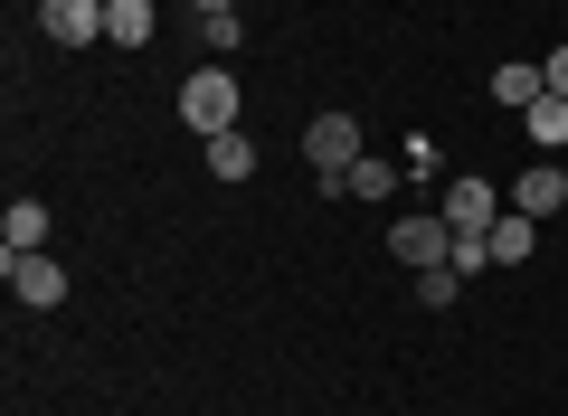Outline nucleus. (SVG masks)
I'll return each mask as SVG.
<instances>
[{
    "label": "nucleus",
    "mask_w": 568,
    "mask_h": 416,
    "mask_svg": "<svg viewBox=\"0 0 568 416\" xmlns=\"http://www.w3.org/2000/svg\"><path fill=\"white\" fill-rule=\"evenodd\" d=\"M0 275H10V294H20V303H39V313L67 294V265L48 256V246H29V256H0Z\"/></svg>",
    "instance_id": "obj_5"
},
{
    "label": "nucleus",
    "mask_w": 568,
    "mask_h": 416,
    "mask_svg": "<svg viewBox=\"0 0 568 416\" xmlns=\"http://www.w3.org/2000/svg\"><path fill=\"white\" fill-rule=\"evenodd\" d=\"M190 10H200V20H209V10H237V0H190Z\"/></svg>",
    "instance_id": "obj_18"
},
{
    "label": "nucleus",
    "mask_w": 568,
    "mask_h": 416,
    "mask_svg": "<svg viewBox=\"0 0 568 416\" xmlns=\"http://www.w3.org/2000/svg\"><path fill=\"white\" fill-rule=\"evenodd\" d=\"M549 95V67H530V58H511V67H493V104H511V114H530V104Z\"/></svg>",
    "instance_id": "obj_8"
},
{
    "label": "nucleus",
    "mask_w": 568,
    "mask_h": 416,
    "mask_svg": "<svg viewBox=\"0 0 568 416\" xmlns=\"http://www.w3.org/2000/svg\"><path fill=\"white\" fill-rule=\"evenodd\" d=\"M521 133L540 142V152H559V142H568V95H540V104L521 114Z\"/></svg>",
    "instance_id": "obj_13"
},
{
    "label": "nucleus",
    "mask_w": 568,
    "mask_h": 416,
    "mask_svg": "<svg viewBox=\"0 0 568 416\" xmlns=\"http://www.w3.org/2000/svg\"><path fill=\"white\" fill-rule=\"evenodd\" d=\"M209 171L219 180H256V142L246 133H209Z\"/></svg>",
    "instance_id": "obj_12"
},
{
    "label": "nucleus",
    "mask_w": 568,
    "mask_h": 416,
    "mask_svg": "<svg viewBox=\"0 0 568 416\" xmlns=\"http://www.w3.org/2000/svg\"><path fill=\"white\" fill-rule=\"evenodd\" d=\"M511 209H521V219H549V209H568V171H559V161H530V171L511 180Z\"/></svg>",
    "instance_id": "obj_7"
},
{
    "label": "nucleus",
    "mask_w": 568,
    "mask_h": 416,
    "mask_svg": "<svg viewBox=\"0 0 568 416\" xmlns=\"http://www.w3.org/2000/svg\"><path fill=\"white\" fill-rule=\"evenodd\" d=\"M530 237H540V219H521V209H503L484 246H493V265H521V256H530Z\"/></svg>",
    "instance_id": "obj_10"
},
{
    "label": "nucleus",
    "mask_w": 568,
    "mask_h": 416,
    "mask_svg": "<svg viewBox=\"0 0 568 416\" xmlns=\"http://www.w3.org/2000/svg\"><path fill=\"white\" fill-rule=\"evenodd\" d=\"M436 219H446L455 237H493V219H503V209H493V180H484V171L446 180V209H436Z\"/></svg>",
    "instance_id": "obj_3"
},
{
    "label": "nucleus",
    "mask_w": 568,
    "mask_h": 416,
    "mask_svg": "<svg viewBox=\"0 0 568 416\" xmlns=\"http://www.w3.org/2000/svg\"><path fill=\"white\" fill-rule=\"evenodd\" d=\"M39 29L58 48H95L104 39V0H39Z\"/></svg>",
    "instance_id": "obj_6"
},
{
    "label": "nucleus",
    "mask_w": 568,
    "mask_h": 416,
    "mask_svg": "<svg viewBox=\"0 0 568 416\" xmlns=\"http://www.w3.org/2000/svg\"><path fill=\"white\" fill-rule=\"evenodd\" d=\"M304 161L323 171V190H342L351 161H361V123H351V114H313L304 123Z\"/></svg>",
    "instance_id": "obj_2"
},
{
    "label": "nucleus",
    "mask_w": 568,
    "mask_h": 416,
    "mask_svg": "<svg viewBox=\"0 0 568 416\" xmlns=\"http://www.w3.org/2000/svg\"><path fill=\"white\" fill-rule=\"evenodd\" d=\"M342 190H351V199H388V190H398V171L361 152V161H351V180H342Z\"/></svg>",
    "instance_id": "obj_14"
},
{
    "label": "nucleus",
    "mask_w": 568,
    "mask_h": 416,
    "mask_svg": "<svg viewBox=\"0 0 568 416\" xmlns=\"http://www.w3.org/2000/svg\"><path fill=\"white\" fill-rule=\"evenodd\" d=\"M39 237H48V209L39 199H10V209H0V256H29Z\"/></svg>",
    "instance_id": "obj_9"
},
{
    "label": "nucleus",
    "mask_w": 568,
    "mask_h": 416,
    "mask_svg": "<svg viewBox=\"0 0 568 416\" xmlns=\"http://www.w3.org/2000/svg\"><path fill=\"white\" fill-rule=\"evenodd\" d=\"M549 95H568V48H549Z\"/></svg>",
    "instance_id": "obj_17"
},
{
    "label": "nucleus",
    "mask_w": 568,
    "mask_h": 416,
    "mask_svg": "<svg viewBox=\"0 0 568 416\" xmlns=\"http://www.w3.org/2000/svg\"><path fill=\"white\" fill-rule=\"evenodd\" d=\"M237 39H246V20H237V10H209V20H200V48H219V58H227Z\"/></svg>",
    "instance_id": "obj_15"
},
{
    "label": "nucleus",
    "mask_w": 568,
    "mask_h": 416,
    "mask_svg": "<svg viewBox=\"0 0 568 416\" xmlns=\"http://www.w3.org/2000/svg\"><path fill=\"white\" fill-rule=\"evenodd\" d=\"M104 39L142 48V39H152V0H104Z\"/></svg>",
    "instance_id": "obj_11"
},
{
    "label": "nucleus",
    "mask_w": 568,
    "mask_h": 416,
    "mask_svg": "<svg viewBox=\"0 0 568 416\" xmlns=\"http://www.w3.org/2000/svg\"><path fill=\"white\" fill-rule=\"evenodd\" d=\"M388 246H398V265L436 275V265L455 256V227H446V219H398V227H388Z\"/></svg>",
    "instance_id": "obj_4"
},
{
    "label": "nucleus",
    "mask_w": 568,
    "mask_h": 416,
    "mask_svg": "<svg viewBox=\"0 0 568 416\" xmlns=\"http://www.w3.org/2000/svg\"><path fill=\"white\" fill-rule=\"evenodd\" d=\"M455 294H465V275H455V265H436V275H417V303H436V313H446Z\"/></svg>",
    "instance_id": "obj_16"
},
{
    "label": "nucleus",
    "mask_w": 568,
    "mask_h": 416,
    "mask_svg": "<svg viewBox=\"0 0 568 416\" xmlns=\"http://www.w3.org/2000/svg\"><path fill=\"white\" fill-rule=\"evenodd\" d=\"M181 123L190 133H237V77H227V67H200V77L181 85Z\"/></svg>",
    "instance_id": "obj_1"
}]
</instances>
